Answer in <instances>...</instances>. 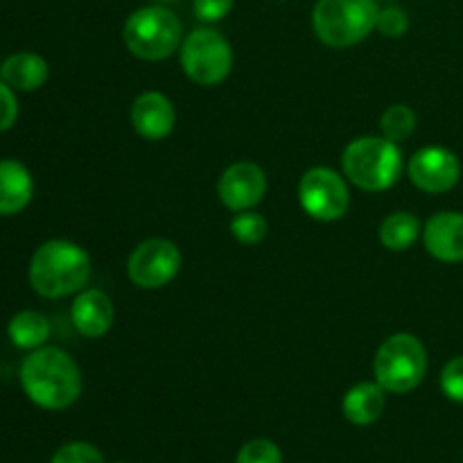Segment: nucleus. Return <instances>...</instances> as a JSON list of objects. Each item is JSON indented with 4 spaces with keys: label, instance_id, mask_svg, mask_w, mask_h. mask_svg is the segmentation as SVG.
Returning <instances> with one entry per match:
<instances>
[{
    "label": "nucleus",
    "instance_id": "1",
    "mask_svg": "<svg viewBox=\"0 0 463 463\" xmlns=\"http://www.w3.org/2000/svg\"><path fill=\"white\" fill-rule=\"evenodd\" d=\"M21 387L41 410H66L81 393L80 366L61 348L41 346L23 360Z\"/></svg>",
    "mask_w": 463,
    "mask_h": 463
},
{
    "label": "nucleus",
    "instance_id": "2",
    "mask_svg": "<svg viewBox=\"0 0 463 463\" xmlns=\"http://www.w3.org/2000/svg\"><path fill=\"white\" fill-rule=\"evenodd\" d=\"M90 276V258L80 244L48 240L30 260V285L39 297L63 298L80 292Z\"/></svg>",
    "mask_w": 463,
    "mask_h": 463
},
{
    "label": "nucleus",
    "instance_id": "3",
    "mask_svg": "<svg viewBox=\"0 0 463 463\" xmlns=\"http://www.w3.org/2000/svg\"><path fill=\"white\" fill-rule=\"evenodd\" d=\"M344 175L351 184L366 193L389 190L402 172V154L396 143L378 136H362L351 140L342 156Z\"/></svg>",
    "mask_w": 463,
    "mask_h": 463
},
{
    "label": "nucleus",
    "instance_id": "4",
    "mask_svg": "<svg viewBox=\"0 0 463 463\" xmlns=\"http://www.w3.org/2000/svg\"><path fill=\"white\" fill-rule=\"evenodd\" d=\"M378 23L375 0H317L312 25L321 43L351 48L373 32Z\"/></svg>",
    "mask_w": 463,
    "mask_h": 463
},
{
    "label": "nucleus",
    "instance_id": "5",
    "mask_svg": "<svg viewBox=\"0 0 463 463\" xmlns=\"http://www.w3.org/2000/svg\"><path fill=\"white\" fill-rule=\"evenodd\" d=\"M425 371H428V353L414 335H392L375 353V383L389 393H410L423 383Z\"/></svg>",
    "mask_w": 463,
    "mask_h": 463
},
{
    "label": "nucleus",
    "instance_id": "6",
    "mask_svg": "<svg viewBox=\"0 0 463 463\" xmlns=\"http://www.w3.org/2000/svg\"><path fill=\"white\" fill-rule=\"evenodd\" d=\"M122 39L134 57L145 61H161L175 54L181 43V23L165 7L136 9L122 27Z\"/></svg>",
    "mask_w": 463,
    "mask_h": 463
},
{
    "label": "nucleus",
    "instance_id": "7",
    "mask_svg": "<svg viewBox=\"0 0 463 463\" xmlns=\"http://www.w3.org/2000/svg\"><path fill=\"white\" fill-rule=\"evenodd\" d=\"M181 66L194 84L215 86L231 75L233 50L220 32L197 27L181 45Z\"/></svg>",
    "mask_w": 463,
    "mask_h": 463
},
{
    "label": "nucleus",
    "instance_id": "8",
    "mask_svg": "<svg viewBox=\"0 0 463 463\" xmlns=\"http://www.w3.org/2000/svg\"><path fill=\"white\" fill-rule=\"evenodd\" d=\"M298 202H301V208L312 220H339L348 211L346 181L330 167H312L301 176Z\"/></svg>",
    "mask_w": 463,
    "mask_h": 463
},
{
    "label": "nucleus",
    "instance_id": "9",
    "mask_svg": "<svg viewBox=\"0 0 463 463\" xmlns=\"http://www.w3.org/2000/svg\"><path fill=\"white\" fill-rule=\"evenodd\" d=\"M181 269V251L165 238H152L140 242L131 251L127 274L140 289L165 288Z\"/></svg>",
    "mask_w": 463,
    "mask_h": 463
},
{
    "label": "nucleus",
    "instance_id": "10",
    "mask_svg": "<svg viewBox=\"0 0 463 463\" xmlns=\"http://www.w3.org/2000/svg\"><path fill=\"white\" fill-rule=\"evenodd\" d=\"M411 184L430 194L448 193L457 185L461 176L459 158L446 147H423L411 156L410 165Z\"/></svg>",
    "mask_w": 463,
    "mask_h": 463
},
{
    "label": "nucleus",
    "instance_id": "11",
    "mask_svg": "<svg viewBox=\"0 0 463 463\" xmlns=\"http://www.w3.org/2000/svg\"><path fill=\"white\" fill-rule=\"evenodd\" d=\"M267 193V176L260 165L251 161H240L226 167L217 184V194L229 211H251L262 202Z\"/></svg>",
    "mask_w": 463,
    "mask_h": 463
},
{
    "label": "nucleus",
    "instance_id": "12",
    "mask_svg": "<svg viewBox=\"0 0 463 463\" xmlns=\"http://www.w3.org/2000/svg\"><path fill=\"white\" fill-rule=\"evenodd\" d=\"M176 122L175 107L158 90L140 93L131 104V125L145 140H163L172 134Z\"/></svg>",
    "mask_w": 463,
    "mask_h": 463
},
{
    "label": "nucleus",
    "instance_id": "13",
    "mask_svg": "<svg viewBox=\"0 0 463 463\" xmlns=\"http://www.w3.org/2000/svg\"><path fill=\"white\" fill-rule=\"evenodd\" d=\"M423 242L430 256L441 262L463 260V215L461 213H437L423 229Z\"/></svg>",
    "mask_w": 463,
    "mask_h": 463
},
{
    "label": "nucleus",
    "instance_id": "14",
    "mask_svg": "<svg viewBox=\"0 0 463 463\" xmlns=\"http://www.w3.org/2000/svg\"><path fill=\"white\" fill-rule=\"evenodd\" d=\"M72 326L86 339H98L109 333L113 324L111 298L99 289H86L75 298L71 310Z\"/></svg>",
    "mask_w": 463,
    "mask_h": 463
},
{
    "label": "nucleus",
    "instance_id": "15",
    "mask_svg": "<svg viewBox=\"0 0 463 463\" xmlns=\"http://www.w3.org/2000/svg\"><path fill=\"white\" fill-rule=\"evenodd\" d=\"M34 194V181L30 170L21 161L3 158L0 161V217L21 213Z\"/></svg>",
    "mask_w": 463,
    "mask_h": 463
},
{
    "label": "nucleus",
    "instance_id": "16",
    "mask_svg": "<svg viewBox=\"0 0 463 463\" xmlns=\"http://www.w3.org/2000/svg\"><path fill=\"white\" fill-rule=\"evenodd\" d=\"M50 68L41 54L16 52L7 57L0 66V80L14 90H39L48 81Z\"/></svg>",
    "mask_w": 463,
    "mask_h": 463
},
{
    "label": "nucleus",
    "instance_id": "17",
    "mask_svg": "<svg viewBox=\"0 0 463 463\" xmlns=\"http://www.w3.org/2000/svg\"><path fill=\"white\" fill-rule=\"evenodd\" d=\"M342 411L353 425H371L384 411V389L378 383H360L348 389Z\"/></svg>",
    "mask_w": 463,
    "mask_h": 463
},
{
    "label": "nucleus",
    "instance_id": "18",
    "mask_svg": "<svg viewBox=\"0 0 463 463\" xmlns=\"http://www.w3.org/2000/svg\"><path fill=\"white\" fill-rule=\"evenodd\" d=\"M50 321L41 312L34 310H23L12 317L7 326V337L9 342L23 351H36L43 346L50 337Z\"/></svg>",
    "mask_w": 463,
    "mask_h": 463
},
{
    "label": "nucleus",
    "instance_id": "19",
    "mask_svg": "<svg viewBox=\"0 0 463 463\" xmlns=\"http://www.w3.org/2000/svg\"><path fill=\"white\" fill-rule=\"evenodd\" d=\"M420 224L411 213H392L380 226V242L389 251H407L416 242Z\"/></svg>",
    "mask_w": 463,
    "mask_h": 463
},
{
    "label": "nucleus",
    "instance_id": "20",
    "mask_svg": "<svg viewBox=\"0 0 463 463\" xmlns=\"http://www.w3.org/2000/svg\"><path fill=\"white\" fill-rule=\"evenodd\" d=\"M383 136L392 143H405L416 129V113L407 104H393L383 113Z\"/></svg>",
    "mask_w": 463,
    "mask_h": 463
},
{
    "label": "nucleus",
    "instance_id": "21",
    "mask_svg": "<svg viewBox=\"0 0 463 463\" xmlns=\"http://www.w3.org/2000/svg\"><path fill=\"white\" fill-rule=\"evenodd\" d=\"M267 220L258 213L240 211L238 215L231 220V233L235 235V240L242 244H258L267 238Z\"/></svg>",
    "mask_w": 463,
    "mask_h": 463
},
{
    "label": "nucleus",
    "instance_id": "22",
    "mask_svg": "<svg viewBox=\"0 0 463 463\" xmlns=\"http://www.w3.org/2000/svg\"><path fill=\"white\" fill-rule=\"evenodd\" d=\"M235 463H283V455L269 439H253V441L244 443Z\"/></svg>",
    "mask_w": 463,
    "mask_h": 463
},
{
    "label": "nucleus",
    "instance_id": "23",
    "mask_svg": "<svg viewBox=\"0 0 463 463\" xmlns=\"http://www.w3.org/2000/svg\"><path fill=\"white\" fill-rule=\"evenodd\" d=\"M50 463H104V457L90 443L72 441L59 448Z\"/></svg>",
    "mask_w": 463,
    "mask_h": 463
},
{
    "label": "nucleus",
    "instance_id": "24",
    "mask_svg": "<svg viewBox=\"0 0 463 463\" xmlns=\"http://www.w3.org/2000/svg\"><path fill=\"white\" fill-rule=\"evenodd\" d=\"M441 392L450 401L463 402V355L448 362L441 371Z\"/></svg>",
    "mask_w": 463,
    "mask_h": 463
},
{
    "label": "nucleus",
    "instance_id": "25",
    "mask_svg": "<svg viewBox=\"0 0 463 463\" xmlns=\"http://www.w3.org/2000/svg\"><path fill=\"white\" fill-rule=\"evenodd\" d=\"M384 36H402L410 27V18H407L402 7H384L378 12V23H375Z\"/></svg>",
    "mask_w": 463,
    "mask_h": 463
},
{
    "label": "nucleus",
    "instance_id": "26",
    "mask_svg": "<svg viewBox=\"0 0 463 463\" xmlns=\"http://www.w3.org/2000/svg\"><path fill=\"white\" fill-rule=\"evenodd\" d=\"M18 118V99L12 86L0 80V131L12 129Z\"/></svg>",
    "mask_w": 463,
    "mask_h": 463
},
{
    "label": "nucleus",
    "instance_id": "27",
    "mask_svg": "<svg viewBox=\"0 0 463 463\" xmlns=\"http://www.w3.org/2000/svg\"><path fill=\"white\" fill-rule=\"evenodd\" d=\"M233 7V0H194V14L199 21L215 23L222 21Z\"/></svg>",
    "mask_w": 463,
    "mask_h": 463
}]
</instances>
